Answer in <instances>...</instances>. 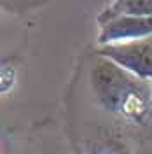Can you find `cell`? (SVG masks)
<instances>
[{
	"instance_id": "6da1fadb",
	"label": "cell",
	"mask_w": 152,
	"mask_h": 154,
	"mask_svg": "<svg viewBox=\"0 0 152 154\" xmlns=\"http://www.w3.org/2000/svg\"><path fill=\"white\" fill-rule=\"evenodd\" d=\"M91 79L98 100L110 110L129 112L131 107L143 103L145 95L143 86L140 84L142 81L117 67L110 60L98 58L91 72Z\"/></svg>"
},
{
	"instance_id": "7a4b0ae2",
	"label": "cell",
	"mask_w": 152,
	"mask_h": 154,
	"mask_svg": "<svg viewBox=\"0 0 152 154\" xmlns=\"http://www.w3.org/2000/svg\"><path fill=\"white\" fill-rule=\"evenodd\" d=\"M98 54L138 79H152V37L102 46Z\"/></svg>"
},
{
	"instance_id": "277c9868",
	"label": "cell",
	"mask_w": 152,
	"mask_h": 154,
	"mask_svg": "<svg viewBox=\"0 0 152 154\" xmlns=\"http://www.w3.org/2000/svg\"><path fill=\"white\" fill-rule=\"evenodd\" d=\"M119 14L152 18V0H123V2H112V4L98 16V23L102 25V23L115 18V16H119Z\"/></svg>"
},
{
	"instance_id": "3957f363",
	"label": "cell",
	"mask_w": 152,
	"mask_h": 154,
	"mask_svg": "<svg viewBox=\"0 0 152 154\" xmlns=\"http://www.w3.org/2000/svg\"><path fill=\"white\" fill-rule=\"evenodd\" d=\"M145 37H152V18L119 14L100 25L98 44L108 46V44L129 42Z\"/></svg>"
}]
</instances>
